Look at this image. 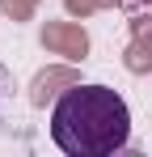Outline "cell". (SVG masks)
I'll return each instance as SVG.
<instances>
[{
  "label": "cell",
  "mask_w": 152,
  "mask_h": 157,
  "mask_svg": "<svg viewBox=\"0 0 152 157\" xmlns=\"http://www.w3.org/2000/svg\"><path fill=\"white\" fill-rule=\"evenodd\" d=\"M51 140L68 157H110L131 144V106L110 85H72L51 106Z\"/></svg>",
  "instance_id": "obj_1"
},
{
  "label": "cell",
  "mask_w": 152,
  "mask_h": 157,
  "mask_svg": "<svg viewBox=\"0 0 152 157\" xmlns=\"http://www.w3.org/2000/svg\"><path fill=\"white\" fill-rule=\"evenodd\" d=\"M4 89H9V77H4V68H0V102H4Z\"/></svg>",
  "instance_id": "obj_2"
}]
</instances>
